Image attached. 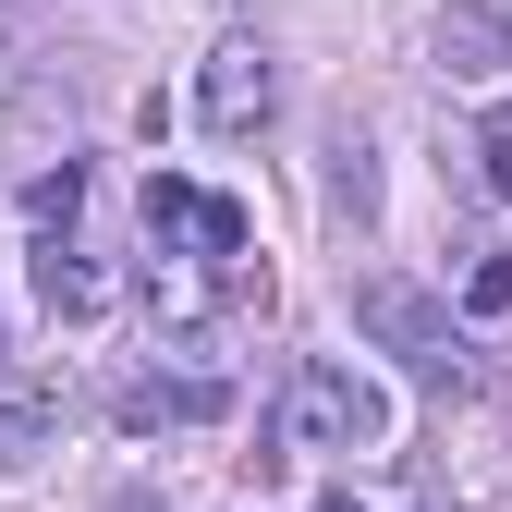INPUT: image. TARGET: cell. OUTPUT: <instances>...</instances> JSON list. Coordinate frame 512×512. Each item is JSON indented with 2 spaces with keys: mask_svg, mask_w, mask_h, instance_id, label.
I'll return each instance as SVG.
<instances>
[{
  "mask_svg": "<svg viewBox=\"0 0 512 512\" xmlns=\"http://www.w3.org/2000/svg\"><path fill=\"white\" fill-rule=\"evenodd\" d=\"M196 220V183H171V171H147V232H183Z\"/></svg>",
  "mask_w": 512,
  "mask_h": 512,
  "instance_id": "cell-12",
  "label": "cell"
},
{
  "mask_svg": "<svg viewBox=\"0 0 512 512\" xmlns=\"http://www.w3.org/2000/svg\"><path fill=\"white\" fill-rule=\"evenodd\" d=\"M0 98H13V49H0Z\"/></svg>",
  "mask_w": 512,
  "mask_h": 512,
  "instance_id": "cell-14",
  "label": "cell"
},
{
  "mask_svg": "<svg viewBox=\"0 0 512 512\" xmlns=\"http://www.w3.org/2000/svg\"><path fill=\"white\" fill-rule=\"evenodd\" d=\"M354 330L366 342H391L427 391H476L488 378V354H476V330H452V305H439L427 281H403V269H366L354 281Z\"/></svg>",
  "mask_w": 512,
  "mask_h": 512,
  "instance_id": "cell-1",
  "label": "cell"
},
{
  "mask_svg": "<svg viewBox=\"0 0 512 512\" xmlns=\"http://www.w3.org/2000/svg\"><path fill=\"white\" fill-rule=\"evenodd\" d=\"M61 439V378H0V464H37Z\"/></svg>",
  "mask_w": 512,
  "mask_h": 512,
  "instance_id": "cell-7",
  "label": "cell"
},
{
  "mask_svg": "<svg viewBox=\"0 0 512 512\" xmlns=\"http://www.w3.org/2000/svg\"><path fill=\"white\" fill-rule=\"evenodd\" d=\"M476 159H488V196H512V110L488 122V135H476Z\"/></svg>",
  "mask_w": 512,
  "mask_h": 512,
  "instance_id": "cell-13",
  "label": "cell"
},
{
  "mask_svg": "<svg viewBox=\"0 0 512 512\" xmlns=\"http://www.w3.org/2000/svg\"><path fill=\"white\" fill-rule=\"evenodd\" d=\"M500 61H512V13H500V0H452V13H439V74H500Z\"/></svg>",
  "mask_w": 512,
  "mask_h": 512,
  "instance_id": "cell-5",
  "label": "cell"
},
{
  "mask_svg": "<svg viewBox=\"0 0 512 512\" xmlns=\"http://www.w3.org/2000/svg\"><path fill=\"white\" fill-rule=\"evenodd\" d=\"M317 183H330V220H378V147L354 135V122H342V135H330V171H317Z\"/></svg>",
  "mask_w": 512,
  "mask_h": 512,
  "instance_id": "cell-8",
  "label": "cell"
},
{
  "mask_svg": "<svg viewBox=\"0 0 512 512\" xmlns=\"http://www.w3.org/2000/svg\"><path fill=\"white\" fill-rule=\"evenodd\" d=\"M378 439H391V391L317 354V366H293V391H281V415H269L256 476H281V452H378Z\"/></svg>",
  "mask_w": 512,
  "mask_h": 512,
  "instance_id": "cell-2",
  "label": "cell"
},
{
  "mask_svg": "<svg viewBox=\"0 0 512 512\" xmlns=\"http://www.w3.org/2000/svg\"><path fill=\"white\" fill-rule=\"evenodd\" d=\"M208 415H232V378H135L122 391V427H208Z\"/></svg>",
  "mask_w": 512,
  "mask_h": 512,
  "instance_id": "cell-4",
  "label": "cell"
},
{
  "mask_svg": "<svg viewBox=\"0 0 512 512\" xmlns=\"http://www.w3.org/2000/svg\"><path fill=\"white\" fill-rule=\"evenodd\" d=\"M25 208H37V220L61 232V220H74V208H86V171H74V159H61V171H37V183H25Z\"/></svg>",
  "mask_w": 512,
  "mask_h": 512,
  "instance_id": "cell-11",
  "label": "cell"
},
{
  "mask_svg": "<svg viewBox=\"0 0 512 512\" xmlns=\"http://www.w3.org/2000/svg\"><path fill=\"white\" fill-rule=\"evenodd\" d=\"M317 512H354V500H317Z\"/></svg>",
  "mask_w": 512,
  "mask_h": 512,
  "instance_id": "cell-15",
  "label": "cell"
},
{
  "mask_svg": "<svg viewBox=\"0 0 512 512\" xmlns=\"http://www.w3.org/2000/svg\"><path fill=\"white\" fill-rule=\"evenodd\" d=\"M269 110H281V61L256 49V37H232L208 74H196V122H208V135H256Z\"/></svg>",
  "mask_w": 512,
  "mask_h": 512,
  "instance_id": "cell-3",
  "label": "cell"
},
{
  "mask_svg": "<svg viewBox=\"0 0 512 512\" xmlns=\"http://www.w3.org/2000/svg\"><path fill=\"white\" fill-rule=\"evenodd\" d=\"M464 317H476V330L512 317V244H476V256H464Z\"/></svg>",
  "mask_w": 512,
  "mask_h": 512,
  "instance_id": "cell-9",
  "label": "cell"
},
{
  "mask_svg": "<svg viewBox=\"0 0 512 512\" xmlns=\"http://www.w3.org/2000/svg\"><path fill=\"white\" fill-rule=\"evenodd\" d=\"M37 305L86 330V317H110V269H98L86 244H61V232H49V244H37Z\"/></svg>",
  "mask_w": 512,
  "mask_h": 512,
  "instance_id": "cell-6",
  "label": "cell"
},
{
  "mask_svg": "<svg viewBox=\"0 0 512 512\" xmlns=\"http://www.w3.org/2000/svg\"><path fill=\"white\" fill-rule=\"evenodd\" d=\"M196 244H208V256H220V269L244 281V244H256V220H244L232 196H196Z\"/></svg>",
  "mask_w": 512,
  "mask_h": 512,
  "instance_id": "cell-10",
  "label": "cell"
}]
</instances>
